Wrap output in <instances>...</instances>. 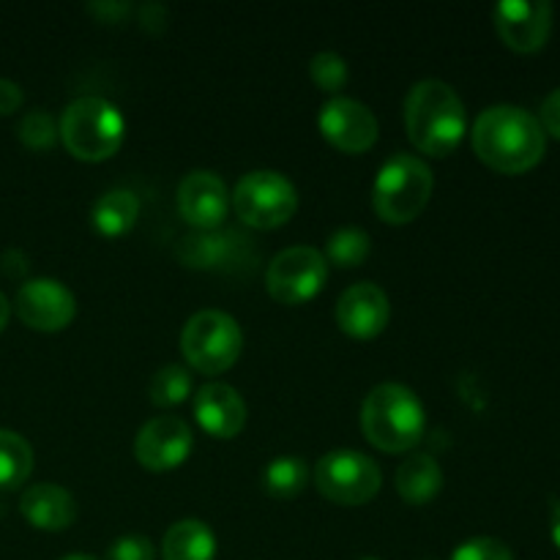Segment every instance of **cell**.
Here are the masks:
<instances>
[{
	"mask_svg": "<svg viewBox=\"0 0 560 560\" xmlns=\"http://www.w3.org/2000/svg\"><path fill=\"white\" fill-rule=\"evenodd\" d=\"M474 151L487 167L506 175L534 170L547 151L539 118L514 104H492L474 124Z\"/></svg>",
	"mask_w": 560,
	"mask_h": 560,
	"instance_id": "cell-1",
	"label": "cell"
},
{
	"mask_svg": "<svg viewBox=\"0 0 560 560\" xmlns=\"http://www.w3.org/2000/svg\"><path fill=\"white\" fill-rule=\"evenodd\" d=\"M405 129L427 156H448L468 131V113L448 82L421 80L405 96Z\"/></svg>",
	"mask_w": 560,
	"mask_h": 560,
	"instance_id": "cell-2",
	"label": "cell"
},
{
	"mask_svg": "<svg viewBox=\"0 0 560 560\" xmlns=\"http://www.w3.org/2000/svg\"><path fill=\"white\" fill-rule=\"evenodd\" d=\"M361 430L381 452L402 454L419 446L427 430L424 405L402 383H381L361 405Z\"/></svg>",
	"mask_w": 560,
	"mask_h": 560,
	"instance_id": "cell-3",
	"label": "cell"
},
{
	"mask_svg": "<svg viewBox=\"0 0 560 560\" xmlns=\"http://www.w3.org/2000/svg\"><path fill=\"white\" fill-rule=\"evenodd\" d=\"M58 129L71 156L82 162H104L124 145L126 120L109 98L82 96L63 109Z\"/></svg>",
	"mask_w": 560,
	"mask_h": 560,
	"instance_id": "cell-4",
	"label": "cell"
},
{
	"mask_svg": "<svg viewBox=\"0 0 560 560\" xmlns=\"http://www.w3.org/2000/svg\"><path fill=\"white\" fill-rule=\"evenodd\" d=\"M435 178L424 159L397 153L377 170L372 186V208L383 222L405 224L413 222L430 202Z\"/></svg>",
	"mask_w": 560,
	"mask_h": 560,
	"instance_id": "cell-5",
	"label": "cell"
},
{
	"mask_svg": "<svg viewBox=\"0 0 560 560\" xmlns=\"http://www.w3.org/2000/svg\"><path fill=\"white\" fill-rule=\"evenodd\" d=\"M244 334L238 320L228 312L202 310L186 320L180 334L184 359L202 375H219L238 361Z\"/></svg>",
	"mask_w": 560,
	"mask_h": 560,
	"instance_id": "cell-6",
	"label": "cell"
},
{
	"mask_svg": "<svg viewBox=\"0 0 560 560\" xmlns=\"http://www.w3.org/2000/svg\"><path fill=\"white\" fill-rule=\"evenodd\" d=\"M230 200L241 222L257 230H273L295 213L299 191L288 175L277 170H255L235 184Z\"/></svg>",
	"mask_w": 560,
	"mask_h": 560,
	"instance_id": "cell-7",
	"label": "cell"
},
{
	"mask_svg": "<svg viewBox=\"0 0 560 560\" xmlns=\"http://www.w3.org/2000/svg\"><path fill=\"white\" fill-rule=\"evenodd\" d=\"M383 474L372 457L350 448L328 452L315 468V487L326 501L339 506H361L381 492Z\"/></svg>",
	"mask_w": 560,
	"mask_h": 560,
	"instance_id": "cell-8",
	"label": "cell"
},
{
	"mask_svg": "<svg viewBox=\"0 0 560 560\" xmlns=\"http://www.w3.org/2000/svg\"><path fill=\"white\" fill-rule=\"evenodd\" d=\"M328 262L315 246H290L279 252L266 271V288L279 304H304L320 293Z\"/></svg>",
	"mask_w": 560,
	"mask_h": 560,
	"instance_id": "cell-9",
	"label": "cell"
},
{
	"mask_svg": "<svg viewBox=\"0 0 560 560\" xmlns=\"http://www.w3.org/2000/svg\"><path fill=\"white\" fill-rule=\"evenodd\" d=\"M191 448H195L191 427L184 419H178V416H159V419H151L148 424H142L135 441L137 463L142 468L153 470V474H164V470H173L178 465H184Z\"/></svg>",
	"mask_w": 560,
	"mask_h": 560,
	"instance_id": "cell-10",
	"label": "cell"
},
{
	"mask_svg": "<svg viewBox=\"0 0 560 560\" xmlns=\"http://www.w3.org/2000/svg\"><path fill=\"white\" fill-rule=\"evenodd\" d=\"M16 315L33 331H60L77 315L74 293L58 279H27L16 290Z\"/></svg>",
	"mask_w": 560,
	"mask_h": 560,
	"instance_id": "cell-11",
	"label": "cell"
},
{
	"mask_svg": "<svg viewBox=\"0 0 560 560\" xmlns=\"http://www.w3.org/2000/svg\"><path fill=\"white\" fill-rule=\"evenodd\" d=\"M323 137L345 153H364L377 140V118L366 104L350 96L328 98L317 115Z\"/></svg>",
	"mask_w": 560,
	"mask_h": 560,
	"instance_id": "cell-12",
	"label": "cell"
},
{
	"mask_svg": "<svg viewBox=\"0 0 560 560\" xmlns=\"http://www.w3.org/2000/svg\"><path fill=\"white\" fill-rule=\"evenodd\" d=\"M498 36L514 52H539L552 31V5L547 0H501L492 11Z\"/></svg>",
	"mask_w": 560,
	"mask_h": 560,
	"instance_id": "cell-13",
	"label": "cell"
},
{
	"mask_svg": "<svg viewBox=\"0 0 560 560\" xmlns=\"http://www.w3.org/2000/svg\"><path fill=\"white\" fill-rule=\"evenodd\" d=\"M178 211L195 230L222 228L230 211V191L211 170H191L178 186Z\"/></svg>",
	"mask_w": 560,
	"mask_h": 560,
	"instance_id": "cell-14",
	"label": "cell"
},
{
	"mask_svg": "<svg viewBox=\"0 0 560 560\" xmlns=\"http://www.w3.org/2000/svg\"><path fill=\"white\" fill-rule=\"evenodd\" d=\"M392 304L375 282H359L339 295L337 323L355 339H372L388 326Z\"/></svg>",
	"mask_w": 560,
	"mask_h": 560,
	"instance_id": "cell-15",
	"label": "cell"
},
{
	"mask_svg": "<svg viewBox=\"0 0 560 560\" xmlns=\"http://www.w3.org/2000/svg\"><path fill=\"white\" fill-rule=\"evenodd\" d=\"M195 419L208 435L230 441L244 430L246 402L228 383H208L195 394Z\"/></svg>",
	"mask_w": 560,
	"mask_h": 560,
	"instance_id": "cell-16",
	"label": "cell"
},
{
	"mask_svg": "<svg viewBox=\"0 0 560 560\" xmlns=\"http://www.w3.org/2000/svg\"><path fill=\"white\" fill-rule=\"evenodd\" d=\"M246 238L233 233V230H197V233L184 235L175 246V257L189 268H230L233 260H244Z\"/></svg>",
	"mask_w": 560,
	"mask_h": 560,
	"instance_id": "cell-17",
	"label": "cell"
},
{
	"mask_svg": "<svg viewBox=\"0 0 560 560\" xmlns=\"http://www.w3.org/2000/svg\"><path fill=\"white\" fill-rule=\"evenodd\" d=\"M20 512L33 528L66 530L77 520V501L58 485H33L22 492Z\"/></svg>",
	"mask_w": 560,
	"mask_h": 560,
	"instance_id": "cell-18",
	"label": "cell"
},
{
	"mask_svg": "<svg viewBox=\"0 0 560 560\" xmlns=\"http://www.w3.org/2000/svg\"><path fill=\"white\" fill-rule=\"evenodd\" d=\"M394 485H397L402 501L413 503V506H424V503H430L441 492L443 470L438 459L430 457V454H410L397 468Z\"/></svg>",
	"mask_w": 560,
	"mask_h": 560,
	"instance_id": "cell-19",
	"label": "cell"
},
{
	"mask_svg": "<svg viewBox=\"0 0 560 560\" xmlns=\"http://www.w3.org/2000/svg\"><path fill=\"white\" fill-rule=\"evenodd\" d=\"M217 536L200 520H180L170 525L162 539V560H213Z\"/></svg>",
	"mask_w": 560,
	"mask_h": 560,
	"instance_id": "cell-20",
	"label": "cell"
},
{
	"mask_svg": "<svg viewBox=\"0 0 560 560\" xmlns=\"http://www.w3.org/2000/svg\"><path fill=\"white\" fill-rule=\"evenodd\" d=\"M140 217V200L135 191L129 189H113L102 195L93 206V228L107 238H118V235L129 233Z\"/></svg>",
	"mask_w": 560,
	"mask_h": 560,
	"instance_id": "cell-21",
	"label": "cell"
},
{
	"mask_svg": "<svg viewBox=\"0 0 560 560\" xmlns=\"http://www.w3.org/2000/svg\"><path fill=\"white\" fill-rule=\"evenodd\" d=\"M33 470V448L22 435L0 430V490H16Z\"/></svg>",
	"mask_w": 560,
	"mask_h": 560,
	"instance_id": "cell-22",
	"label": "cell"
},
{
	"mask_svg": "<svg viewBox=\"0 0 560 560\" xmlns=\"http://www.w3.org/2000/svg\"><path fill=\"white\" fill-rule=\"evenodd\" d=\"M310 481V468L299 457H277L266 465L262 485L273 498H295Z\"/></svg>",
	"mask_w": 560,
	"mask_h": 560,
	"instance_id": "cell-23",
	"label": "cell"
},
{
	"mask_svg": "<svg viewBox=\"0 0 560 560\" xmlns=\"http://www.w3.org/2000/svg\"><path fill=\"white\" fill-rule=\"evenodd\" d=\"M372 241L361 228H339L326 244V262L353 268L370 257Z\"/></svg>",
	"mask_w": 560,
	"mask_h": 560,
	"instance_id": "cell-24",
	"label": "cell"
},
{
	"mask_svg": "<svg viewBox=\"0 0 560 560\" xmlns=\"http://www.w3.org/2000/svg\"><path fill=\"white\" fill-rule=\"evenodd\" d=\"M191 394V375L186 366L167 364L151 377L148 383V397L159 408H170V405H180Z\"/></svg>",
	"mask_w": 560,
	"mask_h": 560,
	"instance_id": "cell-25",
	"label": "cell"
},
{
	"mask_svg": "<svg viewBox=\"0 0 560 560\" xmlns=\"http://www.w3.org/2000/svg\"><path fill=\"white\" fill-rule=\"evenodd\" d=\"M16 135H20L22 145L31 148V151H49L58 142L60 129L47 109H31V113L22 115Z\"/></svg>",
	"mask_w": 560,
	"mask_h": 560,
	"instance_id": "cell-26",
	"label": "cell"
},
{
	"mask_svg": "<svg viewBox=\"0 0 560 560\" xmlns=\"http://www.w3.org/2000/svg\"><path fill=\"white\" fill-rule=\"evenodd\" d=\"M310 74L315 80V85L320 91H339V88L348 82V60L339 52H331V49H323L312 58Z\"/></svg>",
	"mask_w": 560,
	"mask_h": 560,
	"instance_id": "cell-27",
	"label": "cell"
},
{
	"mask_svg": "<svg viewBox=\"0 0 560 560\" xmlns=\"http://www.w3.org/2000/svg\"><path fill=\"white\" fill-rule=\"evenodd\" d=\"M452 560H514L506 541L492 539V536H476V539L463 541L452 552Z\"/></svg>",
	"mask_w": 560,
	"mask_h": 560,
	"instance_id": "cell-28",
	"label": "cell"
},
{
	"mask_svg": "<svg viewBox=\"0 0 560 560\" xmlns=\"http://www.w3.org/2000/svg\"><path fill=\"white\" fill-rule=\"evenodd\" d=\"M107 560H156V547H153V541L148 536H120L107 550Z\"/></svg>",
	"mask_w": 560,
	"mask_h": 560,
	"instance_id": "cell-29",
	"label": "cell"
},
{
	"mask_svg": "<svg viewBox=\"0 0 560 560\" xmlns=\"http://www.w3.org/2000/svg\"><path fill=\"white\" fill-rule=\"evenodd\" d=\"M539 124L541 129H545V135L560 140V88H556L552 93H547L545 102H541Z\"/></svg>",
	"mask_w": 560,
	"mask_h": 560,
	"instance_id": "cell-30",
	"label": "cell"
},
{
	"mask_svg": "<svg viewBox=\"0 0 560 560\" xmlns=\"http://www.w3.org/2000/svg\"><path fill=\"white\" fill-rule=\"evenodd\" d=\"M22 88L16 82L0 77V115H11L22 107Z\"/></svg>",
	"mask_w": 560,
	"mask_h": 560,
	"instance_id": "cell-31",
	"label": "cell"
},
{
	"mask_svg": "<svg viewBox=\"0 0 560 560\" xmlns=\"http://www.w3.org/2000/svg\"><path fill=\"white\" fill-rule=\"evenodd\" d=\"M0 268H3V273H9V277H22V273L27 271V260L22 252L9 249L3 255V260H0Z\"/></svg>",
	"mask_w": 560,
	"mask_h": 560,
	"instance_id": "cell-32",
	"label": "cell"
},
{
	"mask_svg": "<svg viewBox=\"0 0 560 560\" xmlns=\"http://www.w3.org/2000/svg\"><path fill=\"white\" fill-rule=\"evenodd\" d=\"M91 11H102L104 20H115L118 14H129V3H91L88 5Z\"/></svg>",
	"mask_w": 560,
	"mask_h": 560,
	"instance_id": "cell-33",
	"label": "cell"
},
{
	"mask_svg": "<svg viewBox=\"0 0 560 560\" xmlns=\"http://www.w3.org/2000/svg\"><path fill=\"white\" fill-rule=\"evenodd\" d=\"M550 536L560 550V498L558 501H552V509H550Z\"/></svg>",
	"mask_w": 560,
	"mask_h": 560,
	"instance_id": "cell-34",
	"label": "cell"
},
{
	"mask_svg": "<svg viewBox=\"0 0 560 560\" xmlns=\"http://www.w3.org/2000/svg\"><path fill=\"white\" fill-rule=\"evenodd\" d=\"M9 317H11V304H9V299H5V295L0 293V334H3V328H5V323H9Z\"/></svg>",
	"mask_w": 560,
	"mask_h": 560,
	"instance_id": "cell-35",
	"label": "cell"
},
{
	"mask_svg": "<svg viewBox=\"0 0 560 560\" xmlns=\"http://www.w3.org/2000/svg\"><path fill=\"white\" fill-rule=\"evenodd\" d=\"M63 560H98V558H93V556H82V552H74V556H66Z\"/></svg>",
	"mask_w": 560,
	"mask_h": 560,
	"instance_id": "cell-36",
	"label": "cell"
},
{
	"mask_svg": "<svg viewBox=\"0 0 560 560\" xmlns=\"http://www.w3.org/2000/svg\"><path fill=\"white\" fill-rule=\"evenodd\" d=\"M359 560H377V558H359Z\"/></svg>",
	"mask_w": 560,
	"mask_h": 560,
	"instance_id": "cell-37",
	"label": "cell"
}]
</instances>
